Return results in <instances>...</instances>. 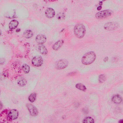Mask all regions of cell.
I'll use <instances>...</instances> for the list:
<instances>
[{"label":"cell","instance_id":"1","mask_svg":"<svg viewBox=\"0 0 123 123\" xmlns=\"http://www.w3.org/2000/svg\"><path fill=\"white\" fill-rule=\"evenodd\" d=\"M96 55L93 52L91 51L85 53L82 57V63L85 65H88L92 64L95 60Z\"/></svg>","mask_w":123,"mask_h":123},{"label":"cell","instance_id":"2","mask_svg":"<svg viewBox=\"0 0 123 123\" xmlns=\"http://www.w3.org/2000/svg\"><path fill=\"white\" fill-rule=\"evenodd\" d=\"M86 33V28L82 24H78L75 26L74 33L75 36L78 38L81 39L85 36Z\"/></svg>","mask_w":123,"mask_h":123},{"label":"cell","instance_id":"3","mask_svg":"<svg viewBox=\"0 0 123 123\" xmlns=\"http://www.w3.org/2000/svg\"><path fill=\"white\" fill-rule=\"evenodd\" d=\"M68 65L69 62L67 60L62 59L57 62L55 64V67L57 70H62L66 68Z\"/></svg>","mask_w":123,"mask_h":123},{"label":"cell","instance_id":"4","mask_svg":"<svg viewBox=\"0 0 123 123\" xmlns=\"http://www.w3.org/2000/svg\"><path fill=\"white\" fill-rule=\"evenodd\" d=\"M113 12L110 10H106L97 13L95 15L96 18L98 19H101L108 17L111 16Z\"/></svg>","mask_w":123,"mask_h":123},{"label":"cell","instance_id":"5","mask_svg":"<svg viewBox=\"0 0 123 123\" xmlns=\"http://www.w3.org/2000/svg\"><path fill=\"white\" fill-rule=\"evenodd\" d=\"M32 63L34 66L38 67L41 66L43 63V57L40 55H37L33 58Z\"/></svg>","mask_w":123,"mask_h":123},{"label":"cell","instance_id":"6","mask_svg":"<svg viewBox=\"0 0 123 123\" xmlns=\"http://www.w3.org/2000/svg\"><path fill=\"white\" fill-rule=\"evenodd\" d=\"M27 108L31 115L33 116H36L38 114V111L37 108L31 104L26 105Z\"/></svg>","mask_w":123,"mask_h":123},{"label":"cell","instance_id":"7","mask_svg":"<svg viewBox=\"0 0 123 123\" xmlns=\"http://www.w3.org/2000/svg\"><path fill=\"white\" fill-rule=\"evenodd\" d=\"M35 40L38 44L42 45L44 44L46 42L47 38L46 36L43 34H39L36 37Z\"/></svg>","mask_w":123,"mask_h":123},{"label":"cell","instance_id":"8","mask_svg":"<svg viewBox=\"0 0 123 123\" xmlns=\"http://www.w3.org/2000/svg\"><path fill=\"white\" fill-rule=\"evenodd\" d=\"M118 27V25L116 23L109 22L105 24L104 28L105 29L108 31H113L116 30Z\"/></svg>","mask_w":123,"mask_h":123},{"label":"cell","instance_id":"9","mask_svg":"<svg viewBox=\"0 0 123 123\" xmlns=\"http://www.w3.org/2000/svg\"><path fill=\"white\" fill-rule=\"evenodd\" d=\"M7 116L8 118L10 120H15L18 118L19 112L16 109H12L8 112Z\"/></svg>","mask_w":123,"mask_h":123},{"label":"cell","instance_id":"10","mask_svg":"<svg viewBox=\"0 0 123 123\" xmlns=\"http://www.w3.org/2000/svg\"><path fill=\"white\" fill-rule=\"evenodd\" d=\"M64 41L63 40H60L57 41L53 45L52 48L55 51H57L63 45Z\"/></svg>","mask_w":123,"mask_h":123},{"label":"cell","instance_id":"11","mask_svg":"<svg viewBox=\"0 0 123 123\" xmlns=\"http://www.w3.org/2000/svg\"><path fill=\"white\" fill-rule=\"evenodd\" d=\"M45 14L46 16L49 18H52L55 15V12L54 10L51 8H48L46 10Z\"/></svg>","mask_w":123,"mask_h":123},{"label":"cell","instance_id":"12","mask_svg":"<svg viewBox=\"0 0 123 123\" xmlns=\"http://www.w3.org/2000/svg\"><path fill=\"white\" fill-rule=\"evenodd\" d=\"M112 100L114 103L116 104H119L122 102V98L120 95H116L112 97Z\"/></svg>","mask_w":123,"mask_h":123},{"label":"cell","instance_id":"13","mask_svg":"<svg viewBox=\"0 0 123 123\" xmlns=\"http://www.w3.org/2000/svg\"><path fill=\"white\" fill-rule=\"evenodd\" d=\"M38 50L42 54L46 55L48 53V51L46 47L44 45H41L38 47Z\"/></svg>","mask_w":123,"mask_h":123},{"label":"cell","instance_id":"14","mask_svg":"<svg viewBox=\"0 0 123 123\" xmlns=\"http://www.w3.org/2000/svg\"><path fill=\"white\" fill-rule=\"evenodd\" d=\"M18 24L19 23L17 20H13L9 24V28L11 29H14L17 28Z\"/></svg>","mask_w":123,"mask_h":123},{"label":"cell","instance_id":"15","mask_svg":"<svg viewBox=\"0 0 123 123\" xmlns=\"http://www.w3.org/2000/svg\"><path fill=\"white\" fill-rule=\"evenodd\" d=\"M17 83L20 86L23 87L25 86L27 83L26 80L24 78L20 79L18 81Z\"/></svg>","mask_w":123,"mask_h":123},{"label":"cell","instance_id":"16","mask_svg":"<svg viewBox=\"0 0 123 123\" xmlns=\"http://www.w3.org/2000/svg\"><path fill=\"white\" fill-rule=\"evenodd\" d=\"M76 87L77 89L83 91H85L87 89L86 86L83 84L80 83L76 84Z\"/></svg>","mask_w":123,"mask_h":123},{"label":"cell","instance_id":"17","mask_svg":"<svg viewBox=\"0 0 123 123\" xmlns=\"http://www.w3.org/2000/svg\"><path fill=\"white\" fill-rule=\"evenodd\" d=\"M33 35V33L32 31L30 30L26 31L24 32V36L27 38H31Z\"/></svg>","mask_w":123,"mask_h":123},{"label":"cell","instance_id":"18","mask_svg":"<svg viewBox=\"0 0 123 123\" xmlns=\"http://www.w3.org/2000/svg\"><path fill=\"white\" fill-rule=\"evenodd\" d=\"M37 97L36 94L35 93H33L31 94L29 96L28 99L29 101L33 103L36 100Z\"/></svg>","mask_w":123,"mask_h":123},{"label":"cell","instance_id":"19","mask_svg":"<svg viewBox=\"0 0 123 123\" xmlns=\"http://www.w3.org/2000/svg\"><path fill=\"white\" fill-rule=\"evenodd\" d=\"M22 70L26 74L30 72V68L29 66L27 64H24L22 67Z\"/></svg>","mask_w":123,"mask_h":123},{"label":"cell","instance_id":"20","mask_svg":"<svg viewBox=\"0 0 123 123\" xmlns=\"http://www.w3.org/2000/svg\"><path fill=\"white\" fill-rule=\"evenodd\" d=\"M94 120L92 117H88L85 118L83 120V123H94Z\"/></svg>","mask_w":123,"mask_h":123},{"label":"cell","instance_id":"21","mask_svg":"<svg viewBox=\"0 0 123 123\" xmlns=\"http://www.w3.org/2000/svg\"><path fill=\"white\" fill-rule=\"evenodd\" d=\"M106 79V76L104 74L100 75L99 77V80L100 83H103L104 82Z\"/></svg>","mask_w":123,"mask_h":123},{"label":"cell","instance_id":"22","mask_svg":"<svg viewBox=\"0 0 123 123\" xmlns=\"http://www.w3.org/2000/svg\"><path fill=\"white\" fill-rule=\"evenodd\" d=\"M57 19L59 20H63L65 18V15L64 13L60 12L57 14Z\"/></svg>","mask_w":123,"mask_h":123},{"label":"cell","instance_id":"23","mask_svg":"<svg viewBox=\"0 0 123 123\" xmlns=\"http://www.w3.org/2000/svg\"><path fill=\"white\" fill-rule=\"evenodd\" d=\"M2 62L1 64H0L1 65V64H2V65L4 63V62H5V60H4V59L2 58V59H1L0 62Z\"/></svg>","mask_w":123,"mask_h":123},{"label":"cell","instance_id":"24","mask_svg":"<svg viewBox=\"0 0 123 123\" xmlns=\"http://www.w3.org/2000/svg\"><path fill=\"white\" fill-rule=\"evenodd\" d=\"M102 8V7L101 6H99L97 8V9L98 10H100Z\"/></svg>","mask_w":123,"mask_h":123},{"label":"cell","instance_id":"25","mask_svg":"<svg viewBox=\"0 0 123 123\" xmlns=\"http://www.w3.org/2000/svg\"><path fill=\"white\" fill-rule=\"evenodd\" d=\"M108 57H106L104 59V61L105 62H106L108 61Z\"/></svg>","mask_w":123,"mask_h":123},{"label":"cell","instance_id":"26","mask_svg":"<svg viewBox=\"0 0 123 123\" xmlns=\"http://www.w3.org/2000/svg\"><path fill=\"white\" fill-rule=\"evenodd\" d=\"M118 122L120 123H123V119H121Z\"/></svg>","mask_w":123,"mask_h":123},{"label":"cell","instance_id":"27","mask_svg":"<svg viewBox=\"0 0 123 123\" xmlns=\"http://www.w3.org/2000/svg\"><path fill=\"white\" fill-rule=\"evenodd\" d=\"M75 72H73V73H70V74H69V75H74V74H75L76 73H75Z\"/></svg>","mask_w":123,"mask_h":123}]
</instances>
